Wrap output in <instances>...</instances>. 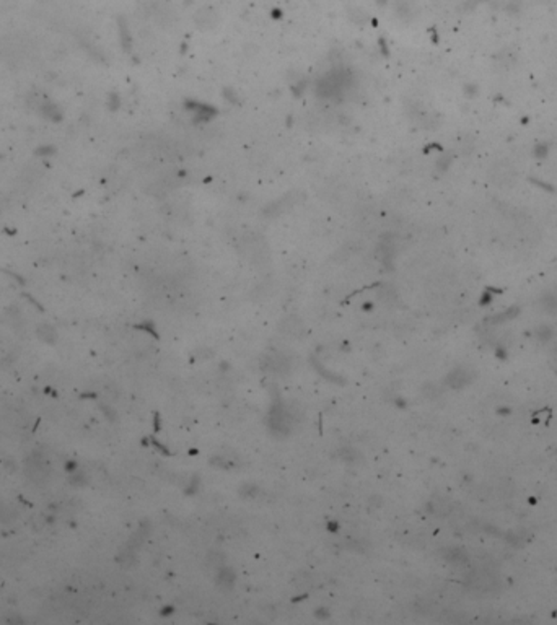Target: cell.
<instances>
[{"label": "cell", "instance_id": "cell-1", "mask_svg": "<svg viewBox=\"0 0 557 625\" xmlns=\"http://www.w3.org/2000/svg\"><path fill=\"white\" fill-rule=\"evenodd\" d=\"M471 381H473V373L469 371L468 368H463V366L454 368L448 376H446V384H448L450 388H453V389L465 388V386H468L469 383H471Z\"/></svg>", "mask_w": 557, "mask_h": 625}, {"label": "cell", "instance_id": "cell-2", "mask_svg": "<svg viewBox=\"0 0 557 625\" xmlns=\"http://www.w3.org/2000/svg\"><path fill=\"white\" fill-rule=\"evenodd\" d=\"M38 109H39V113L49 121L57 122V121H61V117H62L61 109H59V106L54 105V103H41V105L38 106Z\"/></svg>", "mask_w": 557, "mask_h": 625}, {"label": "cell", "instance_id": "cell-3", "mask_svg": "<svg viewBox=\"0 0 557 625\" xmlns=\"http://www.w3.org/2000/svg\"><path fill=\"white\" fill-rule=\"evenodd\" d=\"M513 178H515V171L508 165H503L502 168H495L494 170V179L497 184H500V182H503V184L507 182L508 184V182L513 181Z\"/></svg>", "mask_w": 557, "mask_h": 625}, {"label": "cell", "instance_id": "cell-4", "mask_svg": "<svg viewBox=\"0 0 557 625\" xmlns=\"http://www.w3.org/2000/svg\"><path fill=\"white\" fill-rule=\"evenodd\" d=\"M518 308L517 306H512V308H508V310H505V311H502V313H497L495 316H492V318H489L487 319V322L489 324H502V322H505V321H510V319H513L515 318V316L518 314Z\"/></svg>", "mask_w": 557, "mask_h": 625}, {"label": "cell", "instance_id": "cell-5", "mask_svg": "<svg viewBox=\"0 0 557 625\" xmlns=\"http://www.w3.org/2000/svg\"><path fill=\"white\" fill-rule=\"evenodd\" d=\"M36 334L39 335V339H41V341L48 342V344H54V342H56V339H57V332H56V329H54L53 326H49V324H41L38 329H36Z\"/></svg>", "mask_w": 557, "mask_h": 625}, {"label": "cell", "instance_id": "cell-6", "mask_svg": "<svg viewBox=\"0 0 557 625\" xmlns=\"http://www.w3.org/2000/svg\"><path fill=\"white\" fill-rule=\"evenodd\" d=\"M541 308L549 314H554L557 311V297L554 293H546L544 297L539 300Z\"/></svg>", "mask_w": 557, "mask_h": 625}, {"label": "cell", "instance_id": "cell-7", "mask_svg": "<svg viewBox=\"0 0 557 625\" xmlns=\"http://www.w3.org/2000/svg\"><path fill=\"white\" fill-rule=\"evenodd\" d=\"M445 558H446L448 562H453V563H463V562L468 560L466 554H465L461 549H450V550H446V552H445Z\"/></svg>", "mask_w": 557, "mask_h": 625}, {"label": "cell", "instance_id": "cell-8", "mask_svg": "<svg viewBox=\"0 0 557 625\" xmlns=\"http://www.w3.org/2000/svg\"><path fill=\"white\" fill-rule=\"evenodd\" d=\"M534 334H536V337H538V341H541V342H547V341H551L552 339V335H554V329L549 326V324H541V326H538L536 327V330H534Z\"/></svg>", "mask_w": 557, "mask_h": 625}, {"label": "cell", "instance_id": "cell-9", "mask_svg": "<svg viewBox=\"0 0 557 625\" xmlns=\"http://www.w3.org/2000/svg\"><path fill=\"white\" fill-rule=\"evenodd\" d=\"M547 153H549V147L546 143H536L534 145V149H533V157L534 158L542 160V158L547 157Z\"/></svg>", "mask_w": 557, "mask_h": 625}, {"label": "cell", "instance_id": "cell-10", "mask_svg": "<svg viewBox=\"0 0 557 625\" xmlns=\"http://www.w3.org/2000/svg\"><path fill=\"white\" fill-rule=\"evenodd\" d=\"M36 153H38L39 157H49V155H53L54 153V149L51 145H48V147H39L38 150H36Z\"/></svg>", "mask_w": 557, "mask_h": 625}, {"label": "cell", "instance_id": "cell-11", "mask_svg": "<svg viewBox=\"0 0 557 625\" xmlns=\"http://www.w3.org/2000/svg\"><path fill=\"white\" fill-rule=\"evenodd\" d=\"M476 91H478V85H469V86H466V94H476Z\"/></svg>", "mask_w": 557, "mask_h": 625}, {"label": "cell", "instance_id": "cell-12", "mask_svg": "<svg viewBox=\"0 0 557 625\" xmlns=\"http://www.w3.org/2000/svg\"><path fill=\"white\" fill-rule=\"evenodd\" d=\"M552 357H554V360L557 362V344H555V347L552 349Z\"/></svg>", "mask_w": 557, "mask_h": 625}]
</instances>
